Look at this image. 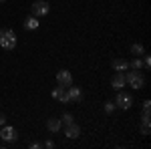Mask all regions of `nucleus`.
<instances>
[{"mask_svg": "<svg viewBox=\"0 0 151 149\" xmlns=\"http://www.w3.org/2000/svg\"><path fill=\"white\" fill-rule=\"evenodd\" d=\"M115 105L119 109H131L133 105V97L129 93H123V91H117V99H115Z\"/></svg>", "mask_w": 151, "mask_h": 149, "instance_id": "4", "label": "nucleus"}, {"mask_svg": "<svg viewBox=\"0 0 151 149\" xmlns=\"http://www.w3.org/2000/svg\"><path fill=\"white\" fill-rule=\"evenodd\" d=\"M57 97H58V87H57V89H52V99H57Z\"/></svg>", "mask_w": 151, "mask_h": 149, "instance_id": "25", "label": "nucleus"}, {"mask_svg": "<svg viewBox=\"0 0 151 149\" xmlns=\"http://www.w3.org/2000/svg\"><path fill=\"white\" fill-rule=\"evenodd\" d=\"M47 129L50 131V133H58V131L63 129L60 119H58V117H50V119H47Z\"/></svg>", "mask_w": 151, "mask_h": 149, "instance_id": "10", "label": "nucleus"}, {"mask_svg": "<svg viewBox=\"0 0 151 149\" xmlns=\"http://www.w3.org/2000/svg\"><path fill=\"white\" fill-rule=\"evenodd\" d=\"M151 67V58H149V55H145V58H143V69H149Z\"/></svg>", "mask_w": 151, "mask_h": 149, "instance_id": "20", "label": "nucleus"}, {"mask_svg": "<svg viewBox=\"0 0 151 149\" xmlns=\"http://www.w3.org/2000/svg\"><path fill=\"white\" fill-rule=\"evenodd\" d=\"M0 46L4 50H14L16 48V32L10 28H2L0 30Z\"/></svg>", "mask_w": 151, "mask_h": 149, "instance_id": "1", "label": "nucleus"}, {"mask_svg": "<svg viewBox=\"0 0 151 149\" xmlns=\"http://www.w3.org/2000/svg\"><path fill=\"white\" fill-rule=\"evenodd\" d=\"M60 123H63V125H70V123H75V117L70 113H63L60 115Z\"/></svg>", "mask_w": 151, "mask_h": 149, "instance_id": "15", "label": "nucleus"}, {"mask_svg": "<svg viewBox=\"0 0 151 149\" xmlns=\"http://www.w3.org/2000/svg\"><path fill=\"white\" fill-rule=\"evenodd\" d=\"M45 147H47V149H55V141H47Z\"/></svg>", "mask_w": 151, "mask_h": 149, "instance_id": "23", "label": "nucleus"}, {"mask_svg": "<svg viewBox=\"0 0 151 149\" xmlns=\"http://www.w3.org/2000/svg\"><path fill=\"white\" fill-rule=\"evenodd\" d=\"M57 83L60 87H70V85H73V75H70L67 69H60L57 73Z\"/></svg>", "mask_w": 151, "mask_h": 149, "instance_id": "6", "label": "nucleus"}, {"mask_svg": "<svg viewBox=\"0 0 151 149\" xmlns=\"http://www.w3.org/2000/svg\"><path fill=\"white\" fill-rule=\"evenodd\" d=\"M149 123L151 121H141V135H149Z\"/></svg>", "mask_w": 151, "mask_h": 149, "instance_id": "18", "label": "nucleus"}, {"mask_svg": "<svg viewBox=\"0 0 151 149\" xmlns=\"http://www.w3.org/2000/svg\"><path fill=\"white\" fill-rule=\"evenodd\" d=\"M60 103H65V105H69L70 103V97H69V93H67V87H60L58 85V97H57Z\"/></svg>", "mask_w": 151, "mask_h": 149, "instance_id": "13", "label": "nucleus"}, {"mask_svg": "<svg viewBox=\"0 0 151 149\" xmlns=\"http://www.w3.org/2000/svg\"><path fill=\"white\" fill-rule=\"evenodd\" d=\"M30 10H32V14L35 16H45V14H48V10H50V4L48 2H45V0H36L35 4L30 6Z\"/></svg>", "mask_w": 151, "mask_h": 149, "instance_id": "5", "label": "nucleus"}, {"mask_svg": "<svg viewBox=\"0 0 151 149\" xmlns=\"http://www.w3.org/2000/svg\"><path fill=\"white\" fill-rule=\"evenodd\" d=\"M151 109H143V113H141V121H151Z\"/></svg>", "mask_w": 151, "mask_h": 149, "instance_id": "19", "label": "nucleus"}, {"mask_svg": "<svg viewBox=\"0 0 151 149\" xmlns=\"http://www.w3.org/2000/svg\"><path fill=\"white\" fill-rule=\"evenodd\" d=\"M143 109H151V101H149V99L143 101Z\"/></svg>", "mask_w": 151, "mask_h": 149, "instance_id": "22", "label": "nucleus"}, {"mask_svg": "<svg viewBox=\"0 0 151 149\" xmlns=\"http://www.w3.org/2000/svg\"><path fill=\"white\" fill-rule=\"evenodd\" d=\"M38 26H40L38 16H35V14H32V16H26V20H24V28H26V30H36Z\"/></svg>", "mask_w": 151, "mask_h": 149, "instance_id": "12", "label": "nucleus"}, {"mask_svg": "<svg viewBox=\"0 0 151 149\" xmlns=\"http://www.w3.org/2000/svg\"><path fill=\"white\" fill-rule=\"evenodd\" d=\"M65 135H67L69 139H77V137H81V127L77 125V123L65 125Z\"/></svg>", "mask_w": 151, "mask_h": 149, "instance_id": "8", "label": "nucleus"}, {"mask_svg": "<svg viewBox=\"0 0 151 149\" xmlns=\"http://www.w3.org/2000/svg\"><path fill=\"white\" fill-rule=\"evenodd\" d=\"M4 2H6V0H0V4H4Z\"/></svg>", "mask_w": 151, "mask_h": 149, "instance_id": "26", "label": "nucleus"}, {"mask_svg": "<svg viewBox=\"0 0 151 149\" xmlns=\"http://www.w3.org/2000/svg\"><path fill=\"white\" fill-rule=\"evenodd\" d=\"M67 93H69V97H70V103H81L83 101V91H81V87H67Z\"/></svg>", "mask_w": 151, "mask_h": 149, "instance_id": "7", "label": "nucleus"}, {"mask_svg": "<svg viewBox=\"0 0 151 149\" xmlns=\"http://www.w3.org/2000/svg\"><path fill=\"white\" fill-rule=\"evenodd\" d=\"M0 125H6V117H4V113H0Z\"/></svg>", "mask_w": 151, "mask_h": 149, "instance_id": "24", "label": "nucleus"}, {"mask_svg": "<svg viewBox=\"0 0 151 149\" xmlns=\"http://www.w3.org/2000/svg\"><path fill=\"white\" fill-rule=\"evenodd\" d=\"M115 109H117L115 101H107V103H105V113H107V115H113V113H115Z\"/></svg>", "mask_w": 151, "mask_h": 149, "instance_id": "16", "label": "nucleus"}, {"mask_svg": "<svg viewBox=\"0 0 151 149\" xmlns=\"http://www.w3.org/2000/svg\"><path fill=\"white\" fill-rule=\"evenodd\" d=\"M131 53L135 57H141V55H145V48H143V45H133L131 46Z\"/></svg>", "mask_w": 151, "mask_h": 149, "instance_id": "17", "label": "nucleus"}, {"mask_svg": "<svg viewBox=\"0 0 151 149\" xmlns=\"http://www.w3.org/2000/svg\"><path fill=\"white\" fill-rule=\"evenodd\" d=\"M129 67H131L133 71H141V69H143V60H141L139 57H135L131 63H129Z\"/></svg>", "mask_w": 151, "mask_h": 149, "instance_id": "14", "label": "nucleus"}, {"mask_svg": "<svg viewBox=\"0 0 151 149\" xmlns=\"http://www.w3.org/2000/svg\"><path fill=\"white\" fill-rule=\"evenodd\" d=\"M127 83H125V77H123V73H115V77L111 79V87L115 89V91H123V87H125Z\"/></svg>", "mask_w": 151, "mask_h": 149, "instance_id": "9", "label": "nucleus"}, {"mask_svg": "<svg viewBox=\"0 0 151 149\" xmlns=\"http://www.w3.org/2000/svg\"><path fill=\"white\" fill-rule=\"evenodd\" d=\"M0 137H2V141H6V143H14V141L18 139V131H16L12 125H2Z\"/></svg>", "mask_w": 151, "mask_h": 149, "instance_id": "3", "label": "nucleus"}, {"mask_svg": "<svg viewBox=\"0 0 151 149\" xmlns=\"http://www.w3.org/2000/svg\"><path fill=\"white\" fill-rule=\"evenodd\" d=\"M111 67H113V71H117V73H125V71L129 69V63L125 58H115V60L111 63Z\"/></svg>", "mask_w": 151, "mask_h": 149, "instance_id": "11", "label": "nucleus"}, {"mask_svg": "<svg viewBox=\"0 0 151 149\" xmlns=\"http://www.w3.org/2000/svg\"><path fill=\"white\" fill-rule=\"evenodd\" d=\"M123 77H125V83H129L135 91H139L145 87V79H143V75H141L139 71H129V73H123Z\"/></svg>", "mask_w": 151, "mask_h": 149, "instance_id": "2", "label": "nucleus"}, {"mask_svg": "<svg viewBox=\"0 0 151 149\" xmlns=\"http://www.w3.org/2000/svg\"><path fill=\"white\" fill-rule=\"evenodd\" d=\"M28 147H30V149H40V147H42V143H36V141H32Z\"/></svg>", "mask_w": 151, "mask_h": 149, "instance_id": "21", "label": "nucleus"}]
</instances>
